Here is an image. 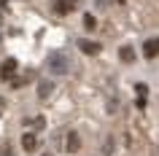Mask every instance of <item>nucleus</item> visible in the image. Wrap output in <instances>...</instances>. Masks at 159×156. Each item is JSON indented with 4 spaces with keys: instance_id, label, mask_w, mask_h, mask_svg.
<instances>
[{
    "instance_id": "1",
    "label": "nucleus",
    "mask_w": 159,
    "mask_h": 156,
    "mask_svg": "<svg viewBox=\"0 0 159 156\" xmlns=\"http://www.w3.org/2000/svg\"><path fill=\"white\" fill-rule=\"evenodd\" d=\"M49 70H51V73H57V75L70 73V59H67L62 51H54V54L49 57Z\"/></svg>"
},
{
    "instance_id": "4",
    "label": "nucleus",
    "mask_w": 159,
    "mask_h": 156,
    "mask_svg": "<svg viewBox=\"0 0 159 156\" xmlns=\"http://www.w3.org/2000/svg\"><path fill=\"white\" fill-rule=\"evenodd\" d=\"M143 57H146V59L159 57V38H148V41L143 43Z\"/></svg>"
},
{
    "instance_id": "9",
    "label": "nucleus",
    "mask_w": 159,
    "mask_h": 156,
    "mask_svg": "<svg viewBox=\"0 0 159 156\" xmlns=\"http://www.w3.org/2000/svg\"><path fill=\"white\" fill-rule=\"evenodd\" d=\"M119 59H121V62H135V51H132V46H121V49H119Z\"/></svg>"
},
{
    "instance_id": "12",
    "label": "nucleus",
    "mask_w": 159,
    "mask_h": 156,
    "mask_svg": "<svg viewBox=\"0 0 159 156\" xmlns=\"http://www.w3.org/2000/svg\"><path fill=\"white\" fill-rule=\"evenodd\" d=\"M116 3H127V0H116Z\"/></svg>"
},
{
    "instance_id": "3",
    "label": "nucleus",
    "mask_w": 159,
    "mask_h": 156,
    "mask_svg": "<svg viewBox=\"0 0 159 156\" xmlns=\"http://www.w3.org/2000/svg\"><path fill=\"white\" fill-rule=\"evenodd\" d=\"M51 6H54V14H62V16H67V14H70L75 6H78V0H54Z\"/></svg>"
},
{
    "instance_id": "8",
    "label": "nucleus",
    "mask_w": 159,
    "mask_h": 156,
    "mask_svg": "<svg viewBox=\"0 0 159 156\" xmlns=\"http://www.w3.org/2000/svg\"><path fill=\"white\" fill-rule=\"evenodd\" d=\"M51 91H54V83H51V81H41V83H38V97H41V100H49Z\"/></svg>"
},
{
    "instance_id": "2",
    "label": "nucleus",
    "mask_w": 159,
    "mask_h": 156,
    "mask_svg": "<svg viewBox=\"0 0 159 156\" xmlns=\"http://www.w3.org/2000/svg\"><path fill=\"white\" fill-rule=\"evenodd\" d=\"M16 67H19V62H16L14 57L3 59V65H0V78H3V81H14V75H16Z\"/></svg>"
},
{
    "instance_id": "11",
    "label": "nucleus",
    "mask_w": 159,
    "mask_h": 156,
    "mask_svg": "<svg viewBox=\"0 0 159 156\" xmlns=\"http://www.w3.org/2000/svg\"><path fill=\"white\" fill-rule=\"evenodd\" d=\"M6 156H14V154H11V151H6Z\"/></svg>"
},
{
    "instance_id": "13",
    "label": "nucleus",
    "mask_w": 159,
    "mask_h": 156,
    "mask_svg": "<svg viewBox=\"0 0 159 156\" xmlns=\"http://www.w3.org/2000/svg\"><path fill=\"white\" fill-rule=\"evenodd\" d=\"M41 156H51V154H41Z\"/></svg>"
},
{
    "instance_id": "5",
    "label": "nucleus",
    "mask_w": 159,
    "mask_h": 156,
    "mask_svg": "<svg viewBox=\"0 0 159 156\" xmlns=\"http://www.w3.org/2000/svg\"><path fill=\"white\" fill-rule=\"evenodd\" d=\"M78 49L84 51V54H89V57H97L102 46H100L97 41H84V38H81V41H78Z\"/></svg>"
},
{
    "instance_id": "10",
    "label": "nucleus",
    "mask_w": 159,
    "mask_h": 156,
    "mask_svg": "<svg viewBox=\"0 0 159 156\" xmlns=\"http://www.w3.org/2000/svg\"><path fill=\"white\" fill-rule=\"evenodd\" d=\"M84 27L86 30H97V19H94L92 14H84Z\"/></svg>"
},
{
    "instance_id": "7",
    "label": "nucleus",
    "mask_w": 159,
    "mask_h": 156,
    "mask_svg": "<svg viewBox=\"0 0 159 156\" xmlns=\"http://www.w3.org/2000/svg\"><path fill=\"white\" fill-rule=\"evenodd\" d=\"M78 148H81L78 132H67V154H78Z\"/></svg>"
},
{
    "instance_id": "6",
    "label": "nucleus",
    "mask_w": 159,
    "mask_h": 156,
    "mask_svg": "<svg viewBox=\"0 0 159 156\" xmlns=\"http://www.w3.org/2000/svg\"><path fill=\"white\" fill-rule=\"evenodd\" d=\"M22 148H25L27 154H33L35 148H38V135L35 132H25L22 135Z\"/></svg>"
}]
</instances>
